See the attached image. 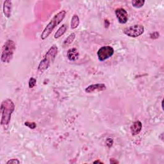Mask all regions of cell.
<instances>
[{
  "label": "cell",
  "mask_w": 164,
  "mask_h": 164,
  "mask_svg": "<svg viewBox=\"0 0 164 164\" xmlns=\"http://www.w3.org/2000/svg\"><path fill=\"white\" fill-rule=\"evenodd\" d=\"M79 52L76 48H71L67 51V57L70 61H76L79 57Z\"/></svg>",
  "instance_id": "8fae6325"
},
{
  "label": "cell",
  "mask_w": 164,
  "mask_h": 164,
  "mask_svg": "<svg viewBox=\"0 0 164 164\" xmlns=\"http://www.w3.org/2000/svg\"><path fill=\"white\" fill-rule=\"evenodd\" d=\"M12 3L9 0H6L3 2V12L5 16L7 18H11L12 15Z\"/></svg>",
  "instance_id": "9c48e42d"
},
{
  "label": "cell",
  "mask_w": 164,
  "mask_h": 164,
  "mask_svg": "<svg viewBox=\"0 0 164 164\" xmlns=\"http://www.w3.org/2000/svg\"><path fill=\"white\" fill-rule=\"evenodd\" d=\"M107 89L106 85L104 83H97V84H92L90 85L85 89L86 93L90 94L94 92H100L104 91Z\"/></svg>",
  "instance_id": "ba28073f"
},
{
  "label": "cell",
  "mask_w": 164,
  "mask_h": 164,
  "mask_svg": "<svg viewBox=\"0 0 164 164\" xmlns=\"http://www.w3.org/2000/svg\"><path fill=\"white\" fill-rule=\"evenodd\" d=\"M110 163L111 164H117V163H119V162L118 160H116L114 158H111L110 160Z\"/></svg>",
  "instance_id": "44dd1931"
},
{
  "label": "cell",
  "mask_w": 164,
  "mask_h": 164,
  "mask_svg": "<svg viewBox=\"0 0 164 164\" xmlns=\"http://www.w3.org/2000/svg\"><path fill=\"white\" fill-rule=\"evenodd\" d=\"M142 129V124L140 120H136L130 126L131 133L133 136L139 134Z\"/></svg>",
  "instance_id": "30bf717a"
},
{
  "label": "cell",
  "mask_w": 164,
  "mask_h": 164,
  "mask_svg": "<svg viewBox=\"0 0 164 164\" xmlns=\"http://www.w3.org/2000/svg\"><path fill=\"white\" fill-rule=\"evenodd\" d=\"M94 163H101V164H103V162H101L99 160H96V161L94 162Z\"/></svg>",
  "instance_id": "7402d4cb"
},
{
  "label": "cell",
  "mask_w": 164,
  "mask_h": 164,
  "mask_svg": "<svg viewBox=\"0 0 164 164\" xmlns=\"http://www.w3.org/2000/svg\"><path fill=\"white\" fill-rule=\"evenodd\" d=\"M15 43L12 40H7L3 46L1 56V61L3 63H9L14 56L15 51Z\"/></svg>",
  "instance_id": "277c9868"
},
{
  "label": "cell",
  "mask_w": 164,
  "mask_h": 164,
  "mask_svg": "<svg viewBox=\"0 0 164 164\" xmlns=\"http://www.w3.org/2000/svg\"><path fill=\"white\" fill-rule=\"evenodd\" d=\"M65 15L66 12L65 11H62L57 14L53 18L51 19L50 22L46 26V27L44 28V30H43L40 36L41 39H46L49 36L50 34L52 33L55 27H57V26L64 20Z\"/></svg>",
  "instance_id": "3957f363"
},
{
  "label": "cell",
  "mask_w": 164,
  "mask_h": 164,
  "mask_svg": "<svg viewBox=\"0 0 164 164\" xmlns=\"http://www.w3.org/2000/svg\"><path fill=\"white\" fill-rule=\"evenodd\" d=\"M132 3L133 7L137 8H140L144 5L145 1L144 0H136V1H133Z\"/></svg>",
  "instance_id": "9a60e30c"
},
{
  "label": "cell",
  "mask_w": 164,
  "mask_h": 164,
  "mask_svg": "<svg viewBox=\"0 0 164 164\" xmlns=\"http://www.w3.org/2000/svg\"><path fill=\"white\" fill-rule=\"evenodd\" d=\"M68 27H67V25L65 24H64L63 25H62V27H60L58 30L56 32L55 34V39H58L60 37H62L64 34L66 32L67 30Z\"/></svg>",
  "instance_id": "7c38bea8"
},
{
  "label": "cell",
  "mask_w": 164,
  "mask_h": 164,
  "mask_svg": "<svg viewBox=\"0 0 164 164\" xmlns=\"http://www.w3.org/2000/svg\"><path fill=\"white\" fill-rule=\"evenodd\" d=\"M75 37H76V34L74 33H71L70 35L67 37V39L64 41L62 46L64 48H66V47L69 46L70 44H71L73 42V41L74 40Z\"/></svg>",
  "instance_id": "4fadbf2b"
},
{
  "label": "cell",
  "mask_w": 164,
  "mask_h": 164,
  "mask_svg": "<svg viewBox=\"0 0 164 164\" xmlns=\"http://www.w3.org/2000/svg\"><path fill=\"white\" fill-rule=\"evenodd\" d=\"M114 53V49L111 46H105L99 49L97 53L98 58L99 61L104 62L106 60L110 58Z\"/></svg>",
  "instance_id": "8992f818"
},
{
  "label": "cell",
  "mask_w": 164,
  "mask_h": 164,
  "mask_svg": "<svg viewBox=\"0 0 164 164\" xmlns=\"http://www.w3.org/2000/svg\"><path fill=\"white\" fill-rule=\"evenodd\" d=\"M58 47L56 45H53L51 46L49 50L47 51L44 58H43L40 62L39 64L37 71L39 73H44L45 71H46L50 67L51 63H52L57 54H58Z\"/></svg>",
  "instance_id": "7a4b0ae2"
},
{
  "label": "cell",
  "mask_w": 164,
  "mask_h": 164,
  "mask_svg": "<svg viewBox=\"0 0 164 164\" xmlns=\"http://www.w3.org/2000/svg\"><path fill=\"white\" fill-rule=\"evenodd\" d=\"M159 36H160V34L158 32H154L151 34L150 37L152 39H158L159 37Z\"/></svg>",
  "instance_id": "d6986e66"
},
{
  "label": "cell",
  "mask_w": 164,
  "mask_h": 164,
  "mask_svg": "<svg viewBox=\"0 0 164 164\" xmlns=\"http://www.w3.org/2000/svg\"><path fill=\"white\" fill-rule=\"evenodd\" d=\"M80 24V18L78 15L75 14L73 16L71 22V28L72 30H74L78 27Z\"/></svg>",
  "instance_id": "5bb4252c"
},
{
  "label": "cell",
  "mask_w": 164,
  "mask_h": 164,
  "mask_svg": "<svg viewBox=\"0 0 164 164\" xmlns=\"http://www.w3.org/2000/svg\"><path fill=\"white\" fill-rule=\"evenodd\" d=\"M24 125L26 126H27L29 128L32 129H35L36 127H37V124L36 123H34V122H28V121H27V122H25L24 123Z\"/></svg>",
  "instance_id": "e0dca14e"
},
{
  "label": "cell",
  "mask_w": 164,
  "mask_h": 164,
  "mask_svg": "<svg viewBox=\"0 0 164 164\" xmlns=\"http://www.w3.org/2000/svg\"><path fill=\"white\" fill-rule=\"evenodd\" d=\"M144 32V27L141 24H135L123 30V33L125 35L130 37H138L142 35Z\"/></svg>",
  "instance_id": "5b68a950"
},
{
  "label": "cell",
  "mask_w": 164,
  "mask_h": 164,
  "mask_svg": "<svg viewBox=\"0 0 164 164\" xmlns=\"http://www.w3.org/2000/svg\"><path fill=\"white\" fill-rule=\"evenodd\" d=\"M1 124L7 126L9 124L12 115L15 110V105L10 99L3 100L1 104Z\"/></svg>",
  "instance_id": "6da1fadb"
},
{
  "label": "cell",
  "mask_w": 164,
  "mask_h": 164,
  "mask_svg": "<svg viewBox=\"0 0 164 164\" xmlns=\"http://www.w3.org/2000/svg\"><path fill=\"white\" fill-rule=\"evenodd\" d=\"M17 163L18 164L20 163V161L18 159H11L6 162V164H17Z\"/></svg>",
  "instance_id": "ac0fdd59"
},
{
  "label": "cell",
  "mask_w": 164,
  "mask_h": 164,
  "mask_svg": "<svg viewBox=\"0 0 164 164\" xmlns=\"http://www.w3.org/2000/svg\"><path fill=\"white\" fill-rule=\"evenodd\" d=\"M116 15L120 24H126L128 21V15L126 11L123 8H119L116 10Z\"/></svg>",
  "instance_id": "52a82bcc"
},
{
  "label": "cell",
  "mask_w": 164,
  "mask_h": 164,
  "mask_svg": "<svg viewBox=\"0 0 164 164\" xmlns=\"http://www.w3.org/2000/svg\"><path fill=\"white\" fill-rule=\"evenodd\" d=\"M114 141L111 138H108V139L107 140V145L109 147V148H111V145H113Z\"/></svg>",
  "instance_id": "ffe728a7"
},
{
  "label": "cell",
  "mask_w": 164,
  "mask_h": 164,
  "mask_svg": "<svg viewBox=\"0 0 164 164\" xmlns=\"http://www.w3.org/2000/svg\"><path fill=\"white\" fill-rule=\"evenodd\" d=\"M37 83V80L36 79L34 78H30V80H29V82H28V86L30 89L33 88L36 85Z\"/></svg>",
  "instance_id": "2e32d148"
}]
</instances>
